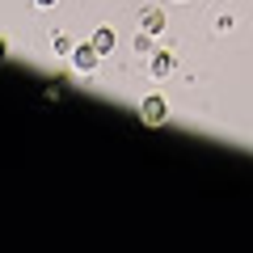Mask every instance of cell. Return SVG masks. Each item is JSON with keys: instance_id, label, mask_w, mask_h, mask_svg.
Instances as JSON below:
<instances>
[{"instance_id": "cell-1", "label": "cell", "mask_w": 253, "mask_h": 253, "mask_svg": "<svg viewBox=\"0 0 253 253\" xmlns=\"http://www.w3.org/2000/svg\"><path fill=\"white\" fill-rule=\"evenodd\" d=\"M68 59H72V68H76L81 76H93V72L101 68V59H106V55H101L93 42H81V46H72V55H68Z\"/></svg>"}, {"instance_id": "cell-2", "label": "cell", "mask_w": 253, "mask_h": 253, "mask_svg": "<svg viewBox=\"0 0 253 253\" xmlns=\"http://www.w3.org/2000/svg\"><path fill=\"white\" fill-rule=\"evenodd\" d=\"M139 118H144L148 126H165L169 123V101H165L161 93H148V97L139 101Z\"/></svg>"}, {"instance_id": "cell-3", "label": "cell", "mask_w": 253, "mask_h": 253, "mask_svg": "<svg viewBox=\"0 0 253 253\" xmlns=\"http://www.w3.org/2000/svg\"><path fill=\"white\" fill-rule=\"evenodd\" d=\"M173 68H177V55L165 51V46H156V51L148 55V72H152V81H169Z\"/></svg>"}, {"instance_id": "cell-4", "label": "cell", "mask_w": 253, "mask_h": 253, "mask_svg": "<svg viewBox=\"0 0 253 253\" xmlns=\"http://www.w3.org/2000/svg\"><path fill=\"white\" fill-rule=\"evenodd\" d=\"M139 30H148V34H156V38L165 34V9H161V4L139 9Z\"/></svg>"}, {"instance_id": "cell-5", "label": "cell", "mask_w": 253, "mask_h": 253, "mask_svg": "<svg viewBox=\"0 0 253 253\" xmlns=\"http://www.w3.org/2000/svg\"><path fill=\"white\" fill-rule=\"evenodd\" d=\"M89 42L97 46L101 55H110V51H114V42H118V34H114V26H97V30H93V38H89Z\"/></svg>"}, {"instance_id": "cell-6", "label": "cell", "mask_w": 253, "mask_h": 253, "mask_svg": "<svg viewBox=\"0 0 253 253\" xmlns=\"http://www.w3.org/2000/svg\"><path fill=\"white\" fill-rule=\"evenodd\" d=\"M131 51H135V55H152V51H156V34H148V30H139V38L131 42Z\"/></svg>"}, {"instance_id": "cell-7", "label": "cell", "mask_w": 253, "mask_h": 253, "mask_svg": "<svg viewBox=\"0 0 253 253\" xmlns=\"http://www.w3.org/2000/svg\"><path fill=\"white\" fill-rule=\"evenodd\" d=\"M72 46H76V42H72L68 34H63V30H59L55 38H51V51H55V55H72Z\"/></svg>"}, {"instance_id": "cell-8", "label": "cell", "mask_w": 253, "mask_h": 253, "mask_svg": "<svg viewBox=\"0 0 253 253\" xmlns=\"http://www.w3.org/2000/svg\"><path fill=\"white\" fill-rule=\"evenodd\" d=\"M38 9H55V4H59V0H34Z\"/></svg>"}, {"instance_id": "cell-9", "label": "cell", "mask_w": 253, "mask_h": 253, "mask_svg": "<svg viewBox=\"0 0 253 253\" xmlns=\"http://www.w3.org/2000/svg\"><path fill=\"white\" fill-rule=\"evenodd\" d=\"M4 55H9V46H4V42H0V59H4Z\"/></svg>"}]
</instances>
